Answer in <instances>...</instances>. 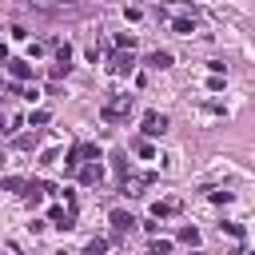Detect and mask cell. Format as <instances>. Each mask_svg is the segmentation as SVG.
Returning a JSON list of instances; mask_svg holds the SVG:
<instances>
[{
	"mask_svg": "<svg viewBox=\"0 0 255 255\" xmlns=\"http://www.w3.org/2000/svg\"><path fill=\"white\" fill-rule=\"evenodd\" d=\"M131 112H135V100H131L128 92H124V96H112V100H108V104L100 108V116H104L108 124H124V120H128Z\"/></svg>",
	"mask_w": 255,
	"mask_h": 255,
	"instance_id": "6da1fadb",
	"label": "cell"
},
{
	"mask_svg": "<svg viewBox=\"0 0 255 255\" xmlns=\"http://www.w3.org/2000/svg\"><path fill=\"white\" fill-rule=\"evenodd\" d=\"M151 183H155V175H151V171H139V175L131 171V175H124V179H120L124 195H143V187H151Z\"/></svg>",
	"mask_w": 255,
	"mask_h": 255,
	"instance_id": "7a4b0ae2",
	"label": "cell"
},
{
	"mask_svg": "<svg viewBox=\"0 0 255 255\" xmlns=\"http://www.w3.org/2000/svg\"><path fill=\"white\" fill-rule=\"evenodd\" d=\"M167 131V116L163 112H147L143 116V135H163Z\"/></svg>",
	"mask_w": 255,
	"mask_h": 255,
	"instance_id": "3957f363",
	"label": "cell"
},
{
	"mask_svg": "<svg viewBox=\"0 0 255 255\" xmlns=\"http://www.w3.org/2000/svg\"><path fill=\"white\" fill-rule=\"evenodd\" d=\"M108 68H112L116 76H124V72H131V68H135V56H131V52H116Z\"/></svg>",
	"mask_w": 255,
	"mask_h": 255,
	"instance_id": "277c9868",
	"label": "cell"
},
{
	"mask_svg": "<svg viewBox=\"0 0 255 255\" xmlns=\"http://www.w3.org/2000/svg\"><path fill=\"white\" fill-rule=\"evenodd\" d=\"M108 219H112V227H116V231H128V227L135 223V215H131V211H124V207H116Z\"/></svg>",
	"mask_w": 255,
	"mask_h": 255,
	"instance_id": "5b68a950",
	"label": "cell"
},
{
	"mask_svg": "<svg viewBox=\"0 0 255 255\" xmlns=\"http://www.w3.org/2000/svg\"><path fill=\"white\" fill-rule=\"evenodd\" d=\"M100 179H104V167L100 163H84L80 167V183H100Z\"/></svg>",
	"mask_w": 255,
	"mask_h": 255,
	"instance_id": "8992f818",
	"label": "cell"
},
{
	"mask_svg": "<svg viewBox=\"0 0 255 255\" xmlns=\"http://www.w3.org/2000/svg\"><path fill=\"white\" fill-rule=\"evenodd\" d=\"M48 219H52V223H56L60 231H68V227H76V223H72V211H64V207H52V211H48Z\"/></svg>",
	"mask_w": 255,
	"mask_h": 255,
	"instance_id": "52a82bcc",
	"label": "cell"
},
{
	"mask_svg": "<svg viewBox=\"0 0 255 255\" xmlns=\"http://www.w3.org/2000/svg\"><path fill=\"white\" fill-rule=\"evenodd\" d=\"M8 72H12L16 80H28V76H32V60H8Z\"/></svg>",
	"mask_w": 255,
	"mask_h": 255,
	"instance_id": "ba28073f",
	"label": "cell"
},
{
	"mask_svg": "<svg viewBox=\"0 0 255 255\" xmlns=\"http://www.w3.org/2000/svg\"><path fill=\"white\" fill-rule=\"evenodd\" d=\"M175 211H179V203H175V199H163V203H151V215H155V219H163V215H175Z\"/></svg>",
	"mask_w": 255,
	"mask_h": 255,
	"instance_id": "9c48e42d",
	"label": "cell"
},
{
	"mask_svg": "<svg viewBox=\"0 0 255 255\" xmlns=\"http://www.w3.org/2000/svg\"><path fill=\"white\" fill-rule=\"evenodd\" d=\"M171 32H179V36H191V32H195V24H191L187 16H175V20H171Z\"/></svg>",
	"mask_w": 255,
	"mask_h": 255,
	"instance_id": "30bf717a",
	"label": "cell"
},
{
	"mask_svg": "<svg viewBox=\"0 0 255 255\" xmlns=\"http://www.w3.org/2000/svg\"><path fill=\"white\" fill-rule=\"evenodd\" d=\"M147 64H151V68H171V52H151Z\"/></svg>",
	"mask_w": 255,
	"mask_h": 255,
	"instance_id": "8fae6325",
	"label": "cell"
},
{
	"mask_svg": "<svg viewBox=\"0 0 255 255\" xmlns=\"http://www.w3.org/2000/svg\"><path fill=\"white\" fill-rule=\"evenodd\" d=\"M108 251V239H92L88 247H84V255H104Z\"/></svg>",
	"mask_w": 255,
	"mask_h": 255,
	"instance_id": "7c38bea8",
	"label": "cell"
},
{
	"mask_svg": "<svg viewBox=\"0 0 255 255\" xmlns=\"http://www.w3.org/2000/svg\"><path fill=\"white\" fill-rule=\"evenodd\" d=\"M179 239H183V243H191V247H195V243H199V231H195V227H179Z\"/></svg>",
	"mask_w": 255,
	"mask_h": 255,
	"instance_id": "4fadbf2b",
	"label": "cell"
},
{
	"mask_svg": "<svg viewBox=\"0 0 255 255\" xmlns=\"http://www.w3.org/2000/svg\"><path fill=\"white\" fill-rule=\"evenodd\" d=\"M0 187H4V191H28V183H24V179H4Z\"/></svg>",
	"mask_w": 255,
	"mask_h": 255,
	"instance_id": "5bb4252c",
	"label": "cell"
},
{
	"mask_svg": "<svg viewBox=\"0 0 255 255\" xmlns=\"http://www.w3.org/2000/svg\"><path fill=\"white\" fill-rule=\"evenodd\" d=\"M167 251H171L167 239H155V243H151V255H167Z\"/></svg>",
	"mask_w": 255,
	"mask_h": 255,
	"instance_id": "9a60e30c",
	"label": "cell"
},
{
	"mask_svg": "<svg viewBox=\"0 0 255 255\" xmlns=\"http://www.w3.org/2000/svg\"><path fill=\"white\" fill-rule=\"evenodd\" d=\"M0 64H8V48L4 44H0Z\"/></svg>",
	"mask_w": 255,
	"mask_h": 255,
	"instance_id": "2e32d148",
	"label": "cell"
},
{
	"mask_svg": "<svg viewBox=\"0 0 255 255\" xmlns=\"http://www.w3.org/2000/svg\"><path fill=\"white\" fill-rule=\"evenodd\" d=\"M251 255H255V251H251Z\"/></svg>",
	"mask_w": 255,
	"mask_h": 255,
	"instance_id": "e0dca14e",
	"label": "cell"
}]
</instances>
